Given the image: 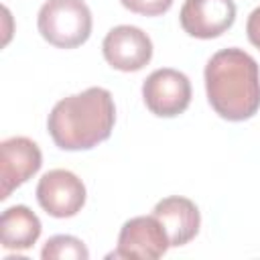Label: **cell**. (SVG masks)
<instances>
[{
	"mask_svg": "<svg viewBox=\"0 0 260 260\" xmlns=\"http://www.w3.org/2000/svg\"><path fill=\"white\" fill-rule=\"evenodd\" d=\"M207 102L230 122L250 120L260 110V67L244 49H221L205 65Z\"/></svg>",
	"mask_w": 260,
	"mask_h": 260,
	"instance_id": "obj_1",
	"label": "cell"
},
{
	"mask_svg": "<svg viewBox=\"0 0 260 260\" xmlns=\"http://www.w3.org/2000/svg\"><path fill=\"white\" fill-rule=\"evenodd\" d=\"M169 248L171 242L160 221L154 215H138L122 225L118 234V246L110 256L154 260L165 256Z\"/></svg>",
	"mask_w": 260,
	"mask_h": 260,
	"instance_id": "obj_6",
	"label": "cell"
},
{
	"mask_svg": "<svg viewBox=\"0 0 260 260\" xmlns=\"http://www.w3.org/2000/svg\"><path fill=\"white\" fill-rule=\"evenodd\" d=\"M122 6L134 14H142V16H160L165 12H169V8L173 6L175 0H120Z\"/></svg>",
	"mask_w": 260,
	"mask_h": 260,
	"instance_id": "obj_13",
	"label": "cell"
},
{
	"mask_svg": "<svg viewBox=\"0 0 260 260\" xmlns=\"http://www.w3.org/2000/svg\"><path fill=\"white\" fill-rule=\"evenodd\" d=\"M41 219L26 205H12L0 217V242L6 250H28L41 236Z\"/></svg>",
	"mask_w": 260,
	"mask_h": 260,
	"instance_id": "obj_11",
	"label": "cell"
},
{
	"mask_svg": "<svg viewBox=\"0 0 260 260\" xmlns=\"http://www.w3.org/2000/svg\"><path fill=\"white\" fill-rule=\"evenodd\" d=\"M142 100L154 116L175 118L191 104V81L173 67L156 69L142 83Z\"/></svg>",
	"mask_w": 260,
	"mask_h": 260,
	"instance_id": "obj_4",
	"label": "cell"
},
{
	"mask_svg": "<svg viewBox=\"0 0 260 260\" xmlns=\"http://www.w3.org/2000/svg\"><path fill=\"white\" fill-rule=\"evenodd\" d=\"M43 154L37 142L26 136H10L0 142V199H8L10 193L39 173Z\"/></svg>",
	"mask_w": 260,
	"mask_h": 260,
	"instance_id": "obj_8",
	"label": "cell"
},
{
	"mask_svg": "<svg viewBox=\"0 0 260 260\" xmlns=\"http://www.w3.org/2000/svg\"><path fill=\"white\" fill-rule=\"evenodd\" d=\"M102 53L108 65L118 71H140L152 59V41L142 28L120 24L104 37Z\"/></svg>",
	"mask_w": 260,
	"mask_h": 260,
	"instance_id": "obj_7",
	"label": "cell"
},
{
	"mask_svg": "<svg viewBox=\"0 0 260 260\" xmlns=\"http://www.w3.org/2000/svg\"><path fill=\"white\" fill-rule=\"evenodd\" d=\"M41 256L45 260H87L89 258V250L85 248V244L75 238V236H53L47 240V244L41 250Z\"/></svg>",
	"mask_w": 260,
	"mask_h": 260,
	"instance_id": "obj_12",
	"label": "cell"
},
{
	"mask_svg": "<svg viewBox=\"0 0 260 260\" xmlns=\"http://www.w3.org/2000/svg\"><path fill=\"white\" fill-rule=\"evenodd\" d=\"M41 37L57 49H75L91 35V10L83 0H47L37 16Z\"/></svg>",
	"mask_w": 260,
	"mask_h": 260,
	"instance_id": "obj_3",
	"label": "cell"
},
{
	"mask_svg": "<svg viewBox=\"0 0 260 260\" xmlns=\"http://www.w3.org/2000/svg\"><path fill=\"white\" fill-rule=\"evenodd\" d=\"M246 35H248V41L260 49V6L254 8L246 20Z\"/></svg>",
	"mask_w": 260,
	"mask_h": 260,
	"instance_id": "obj_14",
	"label": "cell"
},
{
	"mask_svg": "<svg viewBox=\"0 0 260 260\" xmlns=\"http://www.w3.org/2000/svg\"><path fill=\"white\" fill-rule=\"evenodd\" d=\"M37 201L51 217H73L85 205V185L75 173L53 169L39 179Z\"/></svg>",
	"mask_w": 260,
	"mask_h": 260,
	"instance_id": "obj_5",
	"label": "cell"
},
{
	"mask_svg": "<svg viewBox=\"0 0 260 260\" xmlns=\"http://www.w3.org/2000/svg\"><path fill=\"white\" fill-rule=\"evenodd\" d=\"M152 215L160 221L162 230L167 232V238L171 242V248H179L189 244L201 225V213L197 209V205L181 195H171L160 199L154 209Z\"/></svg>",
	"mask_w": 260,
	"mask_h": 260,
	"instance_id": "obj_10",
	"label": "cell"
},
{
	"mask_svg": "<svg viewBox=\"0 0 260 260\" xmlns=\"http://www.w3.org/2000/svg\"><path fill=\"white\" fill-rule=\"evenodd\" d=\"M234 20V0H185L179 12L183 30L195 39H215L230 30Z\"/></svg>",
	"mask_w": 260,
	"mask_h": 260,
	"instance_id": "obj_9",
	"label": "cell"
},
{
	"mask_svg": "<svg viewBox=\"0 0 260 260\" xmlns=\"http://www.w3.org/2000/svg\"><path fill=\"white\" fill-rule=\"evenodd\" d=\"M116 124L114 98L106 87H87L59 100L47 130L61 150H89L108 140Z\"/></svg>",
	"mask_w": 260,
	"mask_h": 260,
	"instance_id": "obj_2",
	"label": "cell"
}]
</instances>
